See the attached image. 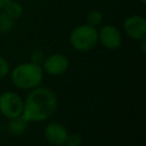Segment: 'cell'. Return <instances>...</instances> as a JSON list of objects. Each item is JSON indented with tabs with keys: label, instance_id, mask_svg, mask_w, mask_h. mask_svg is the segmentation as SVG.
I'll return each instance as SVG.
<instances>
[{
	"label": "cell",
	"instance_id": "10",
	"mask_svg": "<svg viewBox=\"0 0 146 146\" xmlns=\"http://www.w3.org/2000/svg\"><path fill=\"white\" fill-rule=\"evenodd\" d=\"M3 8H5V13H6L9 17H11L13 19H16V18L21 17L22 14H23V7H22L21 3L17 2V1L10 0Z\"/></svg>",
	"mask_w": 146,
	"mask_h": 146
},
{
	"label": "cell",
	"instance_id": "9",
	"mask_svg": "<svg viewBox=\"0 0 146 146\" xmlns=\"http://www.w3.org/2000/svg\"><path fill=\"white\" fill-rule=\"evenodd\" d=\"M27 125H29V122L22 115H19V116L9 119L8 131L14 136H21L26 131Z\"/></svg>",
	"mask_w": 146,
	"mask_h": 146
},
{
	"label": "cell",
	"instance_id": "5",
	"mask_svg": "<svg viewBox=\"0 0 146 146\" xmlns=\"http://www.w3.org/2000/svg\"><path fill=\"white\" fill-rule=\"evenodd\" d=\"M70 66V62L66 56L63 54H51L44 57V60L41 65L43 72L49 75H62L64 74Z\"/></svg>",
	"mask_w": 146,
	"mask_h": 146
},
{
	"label": "cell",
	"instance_id": "11",
	"mask_svg": "<svg viewBox=\"0 0 146 146\" xmlns=\"http://www.w3.org/2000/svg\"><path fill=\"white\" fill-rule=\"evenodd\" d=\"M13 22H14V19L11 17H9L6 13L0 14V32L1 33L9 32L13 27Z\"/></svg>",
	"mask_w": 146,
	"mask_h": 146
},
{
	"label": "cell",
	"instance_id": "16",
	"mask_svg": "<svg viewBox=\"0 0 146 146\" xmlns=\"http://www.w3.org/2000/svg\"><path fill=\"white\" fill-rule=\"evenodd\" d=\"M140 41H141V52L145 54V51H146V49H145V46H146V39L140 40Z\"/></svg>",
	"mask_w": 146,
	"mask_h": 146
},
{
	"label": "cell",
	"instance_id": "1",
	"mask_svg": "<svg viewBox=\"0 0 146 146\" xmlns=\"http://www.w3.org/2000/svg\"><path fill=\"white\" fill-rule=\"evenodd\" d=\"M58 106L56 94L47 87L32 89L23 100L22 116L30 122H43L50 119Z\"/></svg>",
	"mask_w": 146,
	"mask_h": 146
},
{
	"label": "cell",
	"instance_id": "2",
	"mask_svg": "<svg viewBox=\"0 0 146 146\" xmlns=\"http://www.w3.org/2000/svg\"><path fill=\"white\" fill-rule=\"evenodd\" d=\"M10 80L15 87L22 90H32L39 87L43 80V70L41 65L32 62L18 64L10 72Z\"/></svg>",
	"mask_w": 146,
	"mask_h": 146
},
{
	"label": "cell",
	"instance_id": "8",
	"mask_svg": "<svg viewBox=\"0 0 146 146\" xmlns=\"http://www.w3.org/2000/svg\"><path fill=\"white\" fill-rule=\"evenodd\" d=\"M98 41L110 50L116 49L122 42V36L120 31L113 25H104L100 31H98Z\"/></svg>",
	"mask_w": 146,
	"mask_h": 146
},
{
	"label": "cell",
	"instance_id": "12",
	"mask_svg": "<svg viewBox=\"0 0 146 146\" xmlns=\"http://www.w3.org/2000/svg\"><path fill=\"white\" fill-rule=\"evenodd\" d=\"M102 19H103V15L98 10H91V11H89V14L87 16V23H88V25L94 26V27H96L97 25H99L100 22H102Z\"/></svg>",
	"mask_w": 146,
	"mask_h": 146
},
{
	"label": "cell",
	"instance_id": "6",
	"mask_svg": "<svg viewBox=\"0 0 146 146\" xmlns=\"http://www.w3.org/2000/svg\"><path fill=\"white\" fill-rule=\"evenodd\" d=\"M123 30L131 39L144 40L146 39V19L138 15L128 17L123 23Z\"/></svg>",
	"mask_w": 146,
	"mask_h": 146
},
{
	"label": "cell",
	"instance_id": "7",
	"mask_svg": "<svg viewBox=\"0 0 146 146\" xmlns=\"http://www.w3.org/2000/svg\"><path fill=\"white\" fill-rule=\"evenodd\" d=\"M67 135V129L59 122H49L43 130L44 139L52 146H63Z\"/></svg>",
	"mask_w": 146,
	"mask_h": 146
},
{
	"label": "cell",
	"instance_id": "4",
	"mask_svg": "<svg viewBox=\"0 0 146 146\" xmlns=\"http://www.w3.org/2000/svg\"><path fill=\"white\" fill-rule=\"evenodd\" d=\"M23 99L15 91H3L0 95V113L7 117L13 119L22 115Z\"/></svg>",
	"mask_w": 146,
	"mask_h": 146
},
{
	"label": "cell",
	"instance_id": "13",
	"mask_svg": "<svg viewBox=\"0 0 146 146\" xmlns=\"http://www.w3.org/2000/svg\"><path fill=\"white\" fill-rule=\"evenodd\" d=\"M81 143H82V139L78 133H68L64 146H80Z\"/></svg>",
	"mask_w": 146,
	"mask_h": 146
},
{
	"label": "cell",
	"instance_id": "15",
	"mask_svg": "<svg viewBox=\"0 0 146 146\" xmlns=\"http://www.w3.org/2000/svg\"><path fill=\"white\" fill-rule=\"evenodd\" d=\"M9 74V63L7 59L0 56V79H3Z\"/></svg>",
	"mask_w": 146,
	"mask_h": 146
},
{
	"label": "cell",
	"instance_id": "14",
	"mask_svg": "<svg viewBox=\"0 0 146 146\" xmlns=\"http://www.w3.org/2000/svg\"><path fill=\"white\" fill-rule=\"evenodd\" d=\"M44 52L42 50H34L31 55V62L36 64V65H42L43 60H44Z\"/></svg>",
	"mask_w": 146,
	"mask_h": 146
},
{
	"label": "cell",
	"instance_id": "18",
	"mask_svg": "<svg viewBox=\"0 0 146 146\" xmlns=\"http://www.w3.org/2000/svg\"><path fill=\"white\" fill-rule=\"evenodd\" d=\"M140 1H141L143 3H145V2H146V0H140Z\"/></svg>",
	"mask_w": 146,
	"mask_h": 146
},
{
	"label": "cell",
	"instance_id": "3",
	"mask_svg": "<svg viewBox=\"0 0 146 146\" xmlns=\"http://www.w3.org/2000/svg\"><path fill=\"white\" fill-rule=\"evenodd\" d=\"M70 42L78 51H89L98 42V31L88 24L80 25L71 32Z\"/></svg>",
	"mask_w": 146,
	"mask_h": 146
},
{
	"label": "cell",
	"instance_id": "17",
	"mask_svg": "<svg viewBox=\"0 0 146 146\" xmlns=\"http://www.w3.org/2000/svg\"><path fill=\"white\" fill-rule=\"evenodd\" d=\"M10 0H0V8H3Z\"/></svg>",
	"mask_w": 146,
	"mask_h": 146
},
{
	"label": "cell",
	"instance_id": "19",
	"mask_svg": "<svg viewBox=\"0 0 146 146\" xmlns=\"http://www.w3.org/2000/svg\"><path fill=\"white\" fill-rule=\"evenodd\" d=\"M63 146H64V145H63Z\"/></svg>",
	"mask_w": 146,
	"mask_h": 146
}]
</instances>
